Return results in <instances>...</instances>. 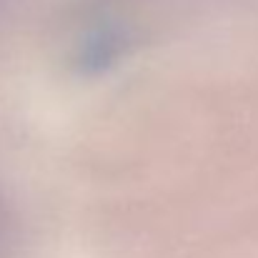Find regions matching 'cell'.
<instances>
[{
    "instance_id": "obj_1",
    "label": "cell",
    "mask_w": 258,
    "mask_h": 258,
    "mask_svg": "<svg viewBox=\"0 0 258 258\" xmlns=\"http://www.w3.org/2000/svg\"><path fill=\"white\" fill-rule=\"evenodd\" d=\"M0 248H3V213H0Z\"/></svg>"
}]
</instances>
